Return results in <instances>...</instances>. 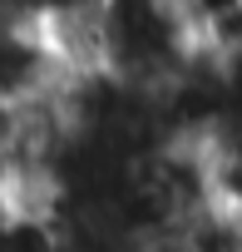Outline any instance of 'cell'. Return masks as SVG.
<instances>
[{"label": "cell", "mask_w": 242, "mask_h": 252, "mask_svg": "<svg viewBox=\"0 0 242 252\" xmlns=\"http://www.w3.org/2000/svg\"><path fill=\"white\" fill-rule=\"evenodd\" d=\"M15 222V198H10V183H5V173H0V232H5Z\"/></svg>", "instance_id": "6da1fadb"}]
</instances>
